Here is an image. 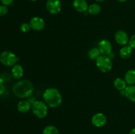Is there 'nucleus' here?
Wrapping results in <instances>:
<instances>
[{"label":"nucleus","instance_id":"f257e3e1","mask_svg":"<svg viewBox=\"0 0 135 134\" xmlns=\"http://www.w3.org/2000/svg\"><path fill=\"white\" fill-rule=\"evenodd\" d=\"M45 102L51 108H57L61 105L63 97L58 89L54 87L47 88L43 93Z\"/></svg>","mask_w":135,"mask_h":134},{"label":"nucleus","instance_id":"f03ea898","mask_svg":"<svg viewBox=\"0 0 135 134\" xmlns=\"http://www.w3.org/2000/svg\"><path fill=\"white\" fill-rule=\"evenodd\" d=\"M13 91L19 98H27L32 94L34 85L28 80H20L13 85Z\"/></svg>","mask_w":135,"mask_h":134},{"label":"nucleus","instance_id":"7ed1b4c3","mask_svg":"<svg viewBox=\"0 0 135 134\" xmlns=\"http://www.w3.org/2000/svg\"><path fill=\"white\" fill-rule=\"evenodd\" d=\"M32 112L37 118H44L47 116L48 109L47 104L42 101H35L32 104Z\"/></svg>","mask_w":135,"mask_h":134},{"label":"nucleus","instance_id":"20e7f679","mask_svg":"<svg viewBox=\"0 0 135 134\" xmlns=\"http://www.w3.org/2000/svg\"><path fill=\"white\" fill-rule=\"evenodd\" d=\"M96 63L99 70L104 73L110 72L113 66L112 59L107 55H100L96 60Z\"/></svg>","mask_w":135,"mask_h":134},{"label":"nucleus","instance_id":"39448f33","mask_svg":"<svg viewBox=\"0 0 135 134\" xmlns=\"http://www.w3.org/2000/svg\"><path fill=\"white\" fill-rule=\"evenodd\" d=\"M18 60L15 54L10 51H4L0 54V62L6 66H13Z\"/></svg>","mask_w":135,"mask_h":134},{"label":"nucleus","instance_id":"423d86ee","mask_svg":"<svg viewBox=\"0 0 135 134\" xmlns=\"http://www.w3.org/2000/svg\"><path fill=\"white\" fill-rule=\"evenodd\" d=\"M46 9L49 13L56 14L61 11V3L60 0H47L46 2Z\"/></svg>","mask_w":135,"mask_h":134},{"label":"nucleus","instance_id":"0eeeda50","mask_svg":"<svg viewBox=\"0 0 135 134\" xmlns=\"http://www.w3.org/2000/svg\"><path fill=\"white\" fill-rule=\"evenodd\" d=\"M92 125L97 127H102L105 126L107 122V118L103 113L98 112L95 114L91 119Z\"/></svg>","mask_w":135,"mask_h":134},{"label":"nucleus","instance_id":"6e6552de","mask_svg":"<svg viewBox=\"0 0 135 134\" xmlns=\"http://www.w3.org/2000/svg\"><path fill=\"white\" fill-rule=\"evenodd\" d=\"M101 54L103 55H109L112 51V43L107 39H102L98 43V47Z\"/></svg>","mask_w":135,"mask_h":134},{"label":"nucleus","instance_id":"1a4fd4ad","mask_svg":"<svg viewBox=\"0 0 135 134\" xmlns=\"http://www.w3.org/2000/svg\"><path fill=\"white\" fill-rule=\"evenodd\" d=\"M30 25L31 28L34 30L40 31L44 28L45 22L43 18L39 17H34L30 20Z\"/></svg>","mask_w":135,"mask_h":134},{"label":"nucleus","instance_id":"9d476101","mask_svg":"<svg viewBox=\"0 0 135 134\" xmlns=\"http://www.w3.org/2000/svg\"><path fill=\"white\" fill-rule=\"evenodd\" d=\"M115 39L120 45H126L129 42V36L126 32L123 30H118L115 34Z\"/></svg>","mask_w":135,"mask_h":134},{"label":"nucleus","instance_id":"9b49d317","mask_svg":"<svg viewBox=\"0 0 135 134\" xmlns=\"http://www.w3.org/2000/svg\"><path fill=\"white\" fill-rule=\"evenodd\" d=\"M74 9L80 13H84L88 11V5L86 0H74L73 2Z\"/></svg>","mask_w":135,"mask_h":134},{"label":"nucleus","instance_id":"f8f14e48","mask_svg":"<svg viewBox=\"0 0 135 134\" xmlns=\"http://www.w3.org/2000/svg\"><path fill=\"white\" fill-rule=\"evenodd\" d=\"M31 104L29 101L26 100H22L17 105V109L20 112L26 113L30 110L32 108Z\"/></svg>","mask_w":135,"mask_h":134},{"label":"nucleus","instance_id":"ddd939ff","mask_svg":"<svg viewBox=\"0 0 135 134\" xmlns=\"http://www.w3.org/2000/svg\"><path fill=\"white\" fill-rule=\"evenodd\" d=\"M24 74L23 68L20 64H15L11 69V74L15 79H20Z\"/></svg>","mask_w":135,"mask_h":134},{"label":"nucleus","instance_id":"4468645a","mask_svg":"<svg viewBox=\"0 0 135 134\" xmlns=\"http://www.w3.org/2000/svg\"><path fill=\"white\" fill-rule=\"evenodd\" d=\"M125 96L131 101L135 102V85H129L125 89Z\"/></svg>","mask_w":135,"mask_h":134},{"label":"nucleus","instance_id":"2eb2a0df","mask_svg":"<svg viewBox=\"0 0 135 134\" xmlns=\"http://www.w3.org/2000/svg\"><path fill=\"white\" fill-rule=\"evenodd\" d=\"M133 53V48L129 45H125L120 49L119 55L122 59H127Z\"/></svg>","mask_w":135,"mask_h":134},{"label":"nucleus","instance_id":"dca6fc26","mask_svg":"<svg viewBox=\"0 0 135 134\" xmlns=\"http://www.w3.org/2000/svg\"><path fill=\"white\" fill-rule=\"evenodd\" d=\"M125 80L129 85L135 84V70H129L125 75Z\"/></svg>","mask_w":135,"mask_h":134},{"label":"nucleus","instance_id":"f3484780","mask_svg":"<svg viewBox=\"0 0 135 134\" xmlns=\"http://www.w3.org/2000/svg\"><path fill=\"white\" fill-rule=\"evenodd\" d=\"M113 84H114L115 87L119 91L125 90V89L127 87V82L125 80V79L121 78H116Z\"/></svg>","mask_w":135,"mask_h":134},{"label":"nucleus","instance_id":"a211bd4d","mask_svg":"<svg viewBox=\"0 0 135 134\" xmlns=\"http://www.w3.org/2000/svg\"><path fill=\"white\" fill-rule=\"evenodd\" d=\"M101 11V7L100 5L97 3H93L91 4L88 9V12L89 14H92V15H96V14H99Z\"/></svg>","mask_w":135,"mask_h":134},{"label":"nucleus","instance_id":"6ab92c4d","mask_svg":"<svg viewBox=\"0 0 135 134\" xmlns=\"http://www.w3.org/2000/svg\"><path fill=\"white\" fill-rule=\"evenodd\" d=\"M100 50L98 48L96 47H93L89 51H88V57L91 59V60H97L98 58L100 56Z\"/></svg>","mask_w":135,"mask_h":134},{"label":"nucleus","instance_id":"aec40b11","mask_svg":"<svg viewBox=\"0 0 135 134\" xmlns=\"http://www.w3.org/2000/svg\"><path fill=\"white\" fill-rule=\"evenodd\" d=\"M43 134H59V130L57 127L54 126H47L44 128Z\"/></svg>","mask_w":135,"mask_h":134},{"label":"nucleus","instance_id":"412c9836","mask_svg":"<svg viewBox=\"0 0 135 134\" xmlns=\"http://www.w3.org/2000/svg\"><path fill=\"white\" fill-rule=\"evenodd\" d=\"M30 28H31V27H30V24L28 23H23L21 25V26H20V30H21V32H22L24 33L29 32Z\"/></svg>","mask_w":135,"mask_h":134},{"label":"nucleus","instance_id":"4be33fe9","mask_svg":"<svg viewBox=\"0 0 135 134\" xmlns=\"http://www.w3.org/2000/svg\"><path fill=\"white\" fill-rule=\"evenodd\" d=\"M8 13V8L6 5H0V16H4Z\"/></svg>","mask_w":135,"mask_h":134},{"label":"nucleus","instance_id":"5701e85b","mask_svg":"<svg viewBox=\"0 0 135 134\" xmlns=\"http://www.w3.org/2000/svg\"><path fill=\"white\" fill-rule=\"evenodd\" d=\"M129 46H131V47L133 48V49H135V34H133V35L131 37V38L129 39Z\"/></svg>","mask_w":135,"mask_h":134},{"label":"nucleus","instance_id":"b1692460","mask_svg":"<svg viewBox=\"0 0 135 134\" xmlns=\"http://www.w3.org/2000/svg\"><path fill=\"white\" fill-rule=\"evenodd\" d=\"M0 1L2 3L3 5L7 6V5H11L13 3V0H0Z\"/></svg>","mask_w":135,"mask_h":134},{"label":"nucleus","instance_id":"393cba45","mask_svg":"<svg viewBox=\"0 0 135 134\" xmlns=\"http://www.w3.org/2000/svg\"><path fill=\"white\" fill-rule=\"evenodd\" d=\"M5 87L3 83H0V95H2L5 93Z\"/></svg>","mask_w":135,"mask_h":134},{"label":"nucleus","instance_id":"a878e982","mask_svg":"<svg viewBox=\"0 0 135 134\" xmlns=\"http://www.w3.org/2000/svg\"><path fill=\"white\" fill-rule=\"evenodd\" d=\"M129 134H135V127L131 130L130 132H129Z\"/></svg>","mask_w":135,"mask_h":134},{"label":"nucleus","instance_id":"bb28decb","mask_svg":"<svg viewBox=\"0 0 135 134\" xmlns=\"http://www.w3.org/2000/svg\"><path fill=\"white\" fill-rule=\"evenodd\" d=\"M117 1H119V2H125V1H127V0H117Z\"/></svg>","mask_w":135,"mask_h":134},{"label":"nucleus","instance_id":"cd10ccee","mask_svg":"<svg viewBox=\"0 0 135 134\" xmlns=\"http://www.w3.org/2000/svg\"><path fill=\"white\" fill-rule=\"evenodd\" d=\"M95 1H96L97 2H103V1H105V0H95Z\"/></svg>","mask_w":135,"mask_h":134},{"label":"nucleus","instance_id":"c85d7f7f","mask_svg":"<svg viewBox=\"0 0 135 134\" xmlns=\"http://www.w3.org/2000/svg\"><path fill=\"white\" fill-rule=\"evenodd\" d=\"M30 1H36V0H30Z\"/></svg>","mask_w":135,"mask_h":134}]
</instances>
